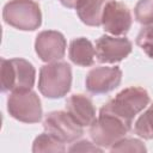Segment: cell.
<instances>
[{"label": "cell", "instance_id": "7a4b0ae2", "mask_svg": "<svg viewBox=\"0 0 153 153\" xmlns=\"http://www.w3.org/2000/svg\"><path fill=\"white\" fill-rule=\"evenodd\" d=\"M72 86V68L67 62H48L39 69L38 90L50 99L65 97Z\"/></svg>", "mask_w": 153, "mask_h": 153}, {"label": "cell", "instance_id": "3957f363", "mask_svg": "<svg viewBox=\"0 0 153 153\" xmlns=\"http://www.w3.org/2000/svg\"><path fill=\"white\" fill-rule=\"evenodd\" d=\"M1 91L14 92L31 90L35 85L36 69L25 59H1Z\"/></svg>", "mask_w": 153, "mask_h": 153}, {"label": "cell", "instance_id": "ffe728a7", "mask_svg": "<svg viewBox=\"0 0 153 153\" xmlns=\"http://www.w3.org/2000/svg\"><path fill=\"white\" fill-rule=\"evenodd\" d=\"M69 152H102L103 148L96 145L94 142H90L87 140H81L72 143V146L68 148Z\"/></svg>", "mask_w": 153, "mask_h": 153}, {"label": "cell", "instance_id": "277c9868", "mask_svg": "<svg viewBox=\"0 0 153 153\" xmlns=\"http://www.w3.org/2000/svg\"><path fill=\"white\" fill-rule=\"evenodd\" d=\"M6 24L22 31H35L42 24V12L33 0H10L2 10Z\"/></svg>", "mask_w": 153, "mask_h": 153}, {"label": "cell", "instance_id": "e0dca14e", "mask_svg": "<svg viewBox=\"0 0 153 153\" xmlns=\"http://www.w3.org/2000/svg\"><path fill=\"white\" fill-rule=\"evenodd\" d=\"M135 19L142 25L153 24V0H139L134 8Z\"/></svg>", "mask_w": 153, "mask_h": 153}, {"label": "cell", "instance_id": "5bb4252c", "mask_svg": "<svg viewBox=\"0 0 153 153\" xmlns=\"http://www.w3.org/2000/svg\"><path fill=\"white\" fill-rule=\"evenodd\" d=\"M106 0H81L75 7L79 19L87 26H100Z\"/></svg>", "mask_w": 153, "mask_h": 153}, {"label": "cell", "instance_id": "6da1fadb", "mask_svg": "<svg viewBox=\"0 0 153 153\" xmlns=\"http://www.w3.org/2000/svg\"><path fill=\"white\" fill-rule=\"evenodd\" d=\"M148 92L140 86H130L120 91L114 98L109 99L99 111L109 112L133 126V120L149 104Z\"/></svg>", "mask_w": 153, "mask_h": 153}, {"label": "cell", "instance_id": "7c38bea8", "mask_svg": "<svg viewBox=\"0 0 153 153\" xmlns=\"http://www.w3.org/2000/svg\"><path fill=\"white\" fill-rule=\"evenodd\" d=\"M66 111L81 126V127H91L96 120V108L91 100L85 94L75 93L67 98L66 100Z\"/></svg>", "mask_w": 153, "mask_h": 153}, {"label": "cell", "instance_id": "ac0fdd59", "mask_svg": "<svg viewBox=\"0 0 153 153\" xmlns=\"http://www.w3.org/2000/svg\"><path fill=\"white\" fill-rule=\"evenodd\" d=\"M136 44L149 57L153 59V24L145 25L136 36Z\"/></svg>", "mask_w": 153, "mask_h": 153}, {"label": "cell", "instance_id": "5b68a950", "mask_svg": "<svg viewBox=\"0 0 153 153\" xmlns=\"http://www.w3.org/2000/svg\"><path fill=\"white\" fill-rule=\"evenodd\" d=\"M131 129V126L116 117L112 114L99 111L96 122L90 127V137L92 142L102 148H110Z\"/></svg>", "mask_w": 153, "mask_h": 153}, {"label": "cell", "instance_id": "9a60e30c", "mask_svg": "<svg viewBox=\"0 0 153 153\" xmlns=\"http://www.w3.org/2000/svg\"><path fill=\"white\" fill-rule=\"evenodd\" d=\"M32 152H66V146L65 142L44 131L35 139L32 145Z\"/></svg>", "mask_w": 153, "mask_h": 153}, {"label": "cell", "instance_id": "2e32d148", "mask_svg": "<svg viewBox=\"0 0 153 153\" xmlns=\"http://www.w3.org/2000/svg\"><path fill=\"white\" fill-rule=\"evenodd\" d=\"M134 133L145 140L153 139V103L134 123Z\"/></svg>", "mask_w": 153, "mask_h": 153}, {"label": "cell", "instance_id": "ba28073f", "mask_svg": "<svg viewBox=\"0 0 153 153\" xmlns=\"http://www.w3.org/2000/svg\"><path fill=\"white\" fill-rule=\"evenodd\" d=\"M131 24V12L124 4L116 0L105 4L102 17V26L105 32L111 36H124L130 30Z\"/></svg>", "mask_w": 153, "mask_h": 153}, {"label": "cell", "instance_id": "9c48e42d", "mask_svg": "<svg viewBox=\"0 0 153 153\" xmlns=\"http://www.w3.org/2000/svg\"><path fill=\"white\" fill-rule=\"evenodd\" d=\"M96 57L100 63H117L128 57L133 44L124 36L103 35L96 41Z\"/></svg>", "mask_w": 153, "mask_h": 153}, {"label": "cell", "instance_id": "52a82bcc", "mask_svg": "<svg viewBox=\"0 0 153 153\" xmlns=\"http://www.w3.org/2000/svg\"><path fill=\"white\" fill-rule=\"evenodd\" d=\"M43 128L47 133L65 143H72L84 134V127H81L67 111L48 112L43 120Z\"/></svg>", "mask_w": 153, "mask_h": 153}, {"label": "cell", "instance_id": "8fae6325", "mask_svg": "<svg viewBox=\"0 0 153 153\" xmlns=\"http://www.w3.org/2000/svg\"><path fill=\"white\" fill-rule=\"evenodd\" d=\"M67 42L60 31L44 30L41 31L35 41V50L38 57L44 62H55L63 59L66 54Z\"/></svg>", "mask_w": 153, "mask_h": 153}, {"label": "cell", "instance_id": "44dd1931", "mask_svg": "<svg viewBox=\"0 0 153 153\" xmlns=\"http://www.w3.org/2000/svg\"><path fill=\"white\" fill-rule=\"evenodd\" d=\"M59 1L61 2L62 6H65L67 8H75L81 0H59Z\"/></svg>", "mask_w": 153, "mask_h": 153}, {"label": "cell", "instance_id": "8992f818", "mask_svg": "<svg viewBox=\"0 0 153 153\" xmlns=\"http://www.w3.org/2000/svg\"><path fill=\"white\" fill-rule=\"evenodd\" d=\"M7 111L24 123H37L43 116L41 99L32 90L11 92L7 98Z\"/></svg>", "mask_w": 153, "mask_h": 153}, {"label": "cell", "instance_id": "d6986e66", "mask_svg": "<svg viewBox=\"0 0 153 153\" xmlns=\"http://www.w3.org/2000/svg\"><path fill=\"white\" fill-rule=\"evenodd\" d=\"M111 152H146L145 143L139 139L123 137L110 147Z\"/></svg>", "mask_w": 153, "mask_h": 153}, {"label": "cell", "instance_id": "4fadbf2b", "mask_svg": "<svg viewBox=\"0 0 153 153\" xmlns=\"http://www.w3.org/2000/svg\"><path fill=\"white\" fill-rule=\"evenodd\" d=\"M69 60L80 67H90L94 62L96 49L92 42L86 37L73 38L68 49Z\"/></svg>", "mask_w": 153, "mask_h": 153}, {"label": "cell", "instance_id": "30bf717a", "mask_svg": "<svg viewBox=\"0 0 153 153\" xmlns=\"http://www.w3.org/2000/svg\"><path fill=\"white\" fill-rule=\"evenodd\" d=\"M122 80V71L120 67L99 66L88 71L85 86L92 94H104L115 90Z\"/></svg>", "mask_w": 153, "mask_h": 153}]
</instances>
